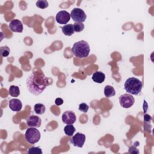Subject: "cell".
<instances>
[{
  "label": "cell",
  "instance_id": "1",
  "mask_svg": "<svg viewBox=\"0 0 154 154\" xmlns=\"http://www.w3.org/2000/svg\"><path fill=\"white\" fill-rule=\"evenodd\" d=\"M26 88L29 93L35 96L40 94L49 85L48 78L40 70L33 71L26 81Z\"/></svg>",
  "mask_w": 154,
  "mask_h": 154
},
{
  "label": "cell",
  "instance_id": "2",
  "mask_svg": "<svg viewBox=\"0 0 154 154\" xmlns=\"http://www.w3.org/2000/svg\"><path fill=\"white\" fill-rule=\"evenodd\" d=\"M71 50L75 57L80 58H84L88 56L90 48L87 42L84 40H80L73 44Z\"/></svg>",
  "mask_w": 154,
  "mask_h": 154
},
{
  "label": "cell",
  "instance_id": "3",
  "mask_svg": "<svg viewBox=\"0 0 154 154\" xmlns=\"http://www.w3.org/2000/svg\"><path fill=\"white\" fill-rule=\"evenodd\" d=\"M124 88L128 93H130V94L138 95L141 91L143 83L140 79L135 77H131L127 79L125 81Z\"/></svg>",
  "mask_w": 154,
  "mask_h": 154
},
{
  "label": "cell",
  "instance_id": "4",
  "mask_svg": "<svg viewBox=\"0 0 154 154\" xmlns=\"http://www.w3.org/2000/svg\"><path fill=\"white\" fill-rule=\"evenodd\" d=\"M40 131L34 127H31L26 129L25 134V138L26 141L32 144H35L40 139Z\"/></svg>",
  "mask_w": 154,
  "mask_h": 154
},
{
  "label": "cell",
  "instance_id": "5",
  "mask_svg": "<svg viewBox=\"0 0 154 154\" xmlns=\"http://www.w3.org/2000/svg\"><path fill=\"white\" fill-rule=\"evenodd\" d=\"M70 17L75 22L82 23L85 20L87 15L81 8H74L71 11Z\"/></svg>",
  "mask_w": 154,
  "mask_h": 154
},
{
  "label": "cell",
  "instance_id": "6",
  "mask_svg": "<svg viewBox=\"0 0 154 154\" xmlns=\"http://www.w3.org/2000/svg\"><path fill=\"white\" fill-rule=\"evenodd\" d=\"M119 100L120 106L125 108H129L131 107L135 102L134 97L131 94L128 93L121 95L119 97Z\"/></svg>",
  "mask_w": 154,
  "mask_h": 154
},
{
  "label": "cell",
  "instance_id": "7",
  "mask_svg": "<svg viewBox=\"0 0 154 154\" xmlns=\"http://www.w3.org/2000/svg\"><path fill=\"white\" fill-rule=\"evenodd\" d=\"M85 141V135L84 134L77 132L70 140V143L75 147L81 148L83 147Z\"/></svg>",
  "mask_w": 154,
  "mask_h": 154
},
{
  "label": "cell",
  "instance_id": "8",
  "mask_svg": "<svg viewBox=\"0 0 154 154\" xmlns=\"http://www.w3.org/2000/svg\"><path fill=\"white\" fill-rule=\"evenodd\" d=\"M70 14L65 10L60 11L55 16V20L60 24H67L70 19Z\"/></svg>",
  "mask_w": 154,
  "mask_h": 154
},
{
  "label": "cell",
  "instance_id": "9",
  "mask_svg": "<svg viewBox=\"0 0 154 154\" xmlns=\"http://www.w3.org/2000/svg\"><path fill=\"white\" fill-rule=\"evenodd\" d=\"M62 121L66 125H73L76 120L74 112L72 111H66L62 115Z\"/></svg>",
  "mask_w": 154,
  "mask_h": 154
},
{
  "label": "cell",
  "instance_id": "10",
  "mask_svg": "<svg viewBox=\"0 0 154 154\" xmlns=\"http://www.w3.org/2000/svg\"><path fill=\"white\" fill-rule=\"evenodd\" d=\"M26 125L29 127L39 128L41 126L42 120L38 116L31 115L27 118L26 120Z\"/></svg>",
  "mask_w": 154,
  "mask_h": 154
},
{
  "label": "cell",
  "instance_id": "11",
  "mask_svg": "<svg viewBox=\"0 0 154 154\" xmlns=\"http://www.w3.org/2000/svg\"><path fill=\"white\" fill-rule=\"evenodd\" d=\"M9 28L13 32H22L23 31V24L18 19H13L9 23Z\"/></svg>",
  "mask_w": 154,
  "mask_h": 154
},
{
  "label": "cell",
  "instance_id": "12",
  "mask_svg": "<svg viewBox=\"0 0 154 154\" xmlns=\"http://www.w3.org/2000/svg\"><path fill=\"white\" fill-rule=\"evenodd\" d=\"M8 106L11 111L18 112L22 109V103L18 99H11L8 102Z\"/></svg>",
  "mask_w": 154,
  "mask_h": 154
},
{
  "label": "cell",
  "instance_id": "13",
  "mask_svg": "<svg viewBox=\"0 0 154 154\" xmlns=\"http://www.w3.org/2000/svg\"><path fill=\"white\" fill-rule=\"evenodd\" d=\"M105 79V75L101 72L96 71L92 75V79L94 82L101 84Z\"/></svg>",
  "mask_w": 154,
  "mask_h": 154
},
{
  "label": "cell",
  "instance_id": "14",
  "mask_svg": "<svg viewBox=\"0 0 154 154\" xmlns=\"http://www.w3.org/2000/svg\"><path fill=\"white\" fill-rule=\"evenodd\" d=\"M63 33L67 36H70L74 34V29L72 24H67L63 26L62 28Z\"/></svg>",
  "mask_w": 154,
  "mask_h": 154
},
{
  "label": "cell",
  "instance_id": "15",
  "mask_svg": "<svg viewBox=\"0 0 154 154\" xmlns=\"http://www.w3.org/2000/svg\"><path fill=\"white\" fill-rule=\"evenodd\" d=\"M103 92L105 97L107 98L112 97L116 94V91L114 88L111 85H106L104 88Z\"/></svg>",
  "mask_w": 154,
  "mask_h": 154
},
{
  "label": "cell",
  "instance_id": "16",
  "mask_svg": "<svg viewBox=\"0 0 154 154\" xmlns=\"http://www.w3.org/2000/svg\"><path fill=\"white\" fill-rule=\"evenodd\" d=\"M34 110L37 114L42 115L45 113L46 108H45V106L43 103H37L35 104V105L34 106Z\"/></svg>",
  "mask_w": 154,
  "mask_h": 154
},
{
  "label": "cell",
  "instance_id": "17",
  "mask_svg": "<svg viewBox=\"0 0 154 154\" xmlns=\"http://www.w3.org/2000/svg\"><path fill=\"white\" fill-rule=\"evenodd\" d=\"M9 94L12 97H18L20 94V90L19 87L16 85H11L8 89Z\"/></svg>",
  "mask_w": 154,
  "mask_h": 154
},
{
  "label": "cell",
  "instance_id": "18",
  "mask_svg": "<svg viewBox=\"0 0 154 154\" xmlns=\"http://www.w3.org/2000/svg\"><path fill=\"white\" fill-rule=\"evenodd\" d=\"M76 129L72 125H67L64 128V132L68 136H72L75 132Z\"/></svg>",
  "mask_w": 154,
  "mask_h": 154
},
{
  "label": "cell",
  "instance_id": "19",
  "mask_svg": "<svg viewBox=\"0 0 154 154\" xmlns=\"http://www.w3.org/2000/svg\"><path fill=\"white\" fill-rule=\"evenodd\" d=\"M74 31L79 32L84 30V25L82 23L80 22H75L73 25Z\"/></svg>",
  "mask_w": 154,
  "mask_h": 154
},
{
  "label": "cell",
  "instance_id": "20",
  "mask_svg": "<svg viewBox=\"0 0 154 154\" xmlns=\"http://www.w3.org/2000/svg\"><path fill=\"white\" fill-rule=\"evenodd\" d=\"M10 52V50L8 46H4L0 48V53H1V57H6L9 55Z\"/></svg>",
  "mask_w": 154,
  "mask_h": 154
},
{
  "label": "cell",
  "instance_id": "21",
  "mask_svg": "<svg viewBox=\"0 0 154 154\" xmlns=\"http://www.w3.org/2000/svg\"><path fill=\"white\" fill-rule=\"evenodd\" d=\"M49 5L48 2L46 0H38L36 2V6L41 9H45Z\"/></svg>",
  "mask_w": 154,
  "mask_h": 154
},
{
  "label": "cell",
  "instance_id": "22",
  "mask_svg": "<svg viewBox=\"0 0 154 154\" xmlns=\"http://www.w3.org/2000/svg\"><path fill=\"white\" fill-rule=\"evenodd\" d=\"M28 153L29 154H42V150L38 147H31L29 148Z\"/></svg>",
  "mask_w": 154,
  "mask_h": 154
},
{
  "label": "cell",
  "instance_id": "23",
  "mask_svg": "<svg viewBox=\"0 0 154 154\" xmlns=\"http://www.w3.org/2000/svg\"><path fill=\"white\" fill-rule=\"evenodd\" d=\"M89 106L86 103H81L79 105V110L83 112H87L88 110Z\"/></svg>",
  "mask_w": 154,
  "mask_h": 154
},
{
  "label": "cell",
  "instance_id": "24",
  "mask_svg": "<svg viewBox=\"0 0 154 154\" xmlns=\"http://www.w3.org/2000/svg\"><path fill=\"white\" fill-rule=\"evenodd\" d=\"M129 153H139V151L134 146H131L129 148Z\"/></svg>",
  "mask_w": 154,
  "mask_h": 154
},
{
  "label": "cell",
  "instance_id": "25",
  "mask_svg": "<svg viewBox=\"0 0 154 154\" xmlns=\"http://www.w3.org/2000/svg\"><path fill=\"white\" fill-rule=\"evenodd\" d=\"M55 103L57 105H58V106L61 105H62V104L63 103V100L61 98H60V97H58V98H57V99H55Z\"/></svg>",
  "mask_w": 154,
  "mask_h": 154
},
{
  "label": "cell",
  "instance_id": "26",
  "mask_svg": "<svg viewBox=\"0 0 154 154\" xmlns=\"http://www.w3.org/2000/svg\"><path fill=\"white\" fill-rule=\"evenodd\" d=\"M151 120H152V117L149 115L145 114V116H144V120L146 122H149V121H150Z\"/></svg>",
  "mask_w": 154,
  "mask_h": 154
}]
</instances>
